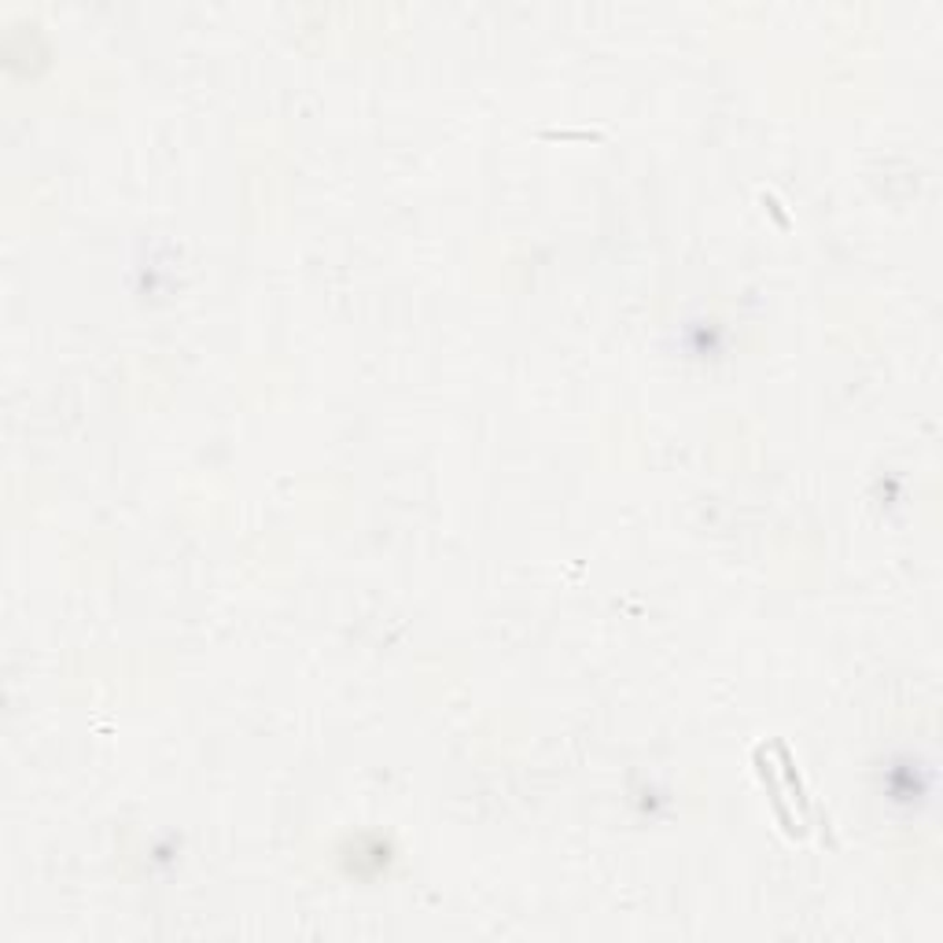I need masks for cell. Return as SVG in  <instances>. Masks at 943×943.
Segmentation results:
<instances>
[{
	"label": "cell",
	"mask_w": 943,
	"mask_h": 943,
	"mask_svg": "<svg viewBox=\"0 0 943 943\" xmlns=\"http://www.w3.org/2000/svg\"><path fill=\"white\" fill-rule=\"evenodd\" d=\"M752 763H756V774H759V781H763V789H767L770 803H774V814H778L781 830H785V836H792V841H797V836H803V825L797 822V814L789 811L785 797H781V785H778L774 763H770V759H767V744H756Z\"/></svg>",
	"instance_id": "1"
}]
</instances>
